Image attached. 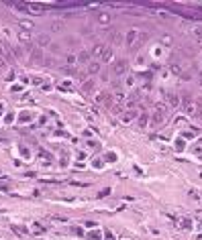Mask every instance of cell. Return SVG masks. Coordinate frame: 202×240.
I'll list each match as a JSON object with an SVG mask.
<instances>
[{"mask_svg": "<svg viewBox=\"0 0 202 240\" xmlns=\"http://www.w3.org/2000/svg\"><path fill=\"white\" fill-rule=\"evenodd\" d=\"M29 53H31V61H35V63H41V61H43V51H41L39 47H31Z\"/></svg>", "mask_w": 202, "mask_h": 240, "instance_id": "2", "label": "cell"}, {"mask_svg": "<svg viewBox=\"0 0 202 240\" xmlns=\"http://www.w3.org/2000/svg\"><path fill=\"white\" fill-rule=\"evenodd\" d=\"M88 75H96L100 71V61H90V65H88Z\"/></svg>", "mask_w": 202, "mask_h": 240, "instance_id": "5", "label": "cell"}, {"mask_svg": "<svg viewBox=\"0 0 202 240\" xmlns=\"http://www.w3.org/2000/svg\"><path fill=\"white\" fill-rule=\"evenodd\" d=\"M125 82H127V88H133L135 78H133V75H127V79H125Z\"/></svg>", "mask_w": 202, "mask_h": 240, "instance_id": "20", "label": "cell"}, {"mask_svg": "<svg viewBox=\"0 0 202 240\" xmlns=\"http://www.w3.org/2000/svg\"><path fill=\"white\" fill-rule=\"evenodd\" d=\"M61 27H64V25H61V23H55V25H53V31H59V29H61Z\"/></svg>", "mask_w": 202, "mask_h": 240, "instance_id": "24", "label": "cell"}, {"mask_svg": "<svg viewBox=\"0 0 202 240\" xmlns=\"http://www.w3.org/2000/svg\"><path fill=\"white\" fill-rule=\"evenodd\" d=\"M151 118H153V120H151V124H153V126H157V124H161V122H163V118H165V114L153 112V114H151Z\"/></svg>", "mask_w": 202, "mask_h": 240, "instance_id": "11", "label": "cell"}, {"mask_svg": "<svg viewBox=\"0 0 202 240\" xmlns=\"http://www.w3.org/2000/svg\"><path fill=\"white\" fill-rule=\"evenodd\" d=\"M172 43V37H169V35H165V37H163V45H169Z\"/></svg>", "mask_w": 202, "mask_h": 240, "instance_id": "22", "label": "cell"}, {"mask_svg": "<svg viewBox=\"0 0 202 240\" xmlns=\"http://www.w3.org/2000/svg\"><path fill=\"white\" fill-rule=\"evenodd\" d=\"M114 51L112 49H106V51H104V55H102V61H112V57H114Z\"/></svg>", "mask_w": 202, "mask_h": 240, "instance_id": "16", "label": "cell"}, {"mask_svg": "<svg viewBox=\"0 0 202 240\" xmlns=\"http://www.w3.org/2000/svg\"><path fill=\"white\" fill-rule=\"evenodd\" d=\"M135 116H137L135 112H125V114H123V122H125V124H129V122H131V120H133Z\"/></svg>", "mask_w": 202, "mask_h": 240, "instance_id": "15", "label": "cell"}, {"mask_svg": "<svg viewBox=\"0 0 202 240\" xmlns=\"http://www.w3.org/2000/svg\"><path fill=\"white\" fill-rule=\"evenodd\" d=\"M137 39H139V31H129L127 33V45L129 47H135V43H137Z\"/></svg>", "mask_w": 202, "mask_h": 240, "instance_id": "3", "label": "cell"}, {"mask_svg": "<svg viewBox=\"0 0 202 240\" xmlns=\"http://www.w3.org/2000/svg\"><path fill=\"white\" fill-rule=\"evenodd\" d=\"M123 35H121V33H112V43H118V45H121V43H123Z\"/></svg>", "mask_w": 202, "mask_h": 240, "instance_id": "18", "label": "cell"}, {"mask_svg": "<svg viewBox=\"0 0 202 240\" xmlns=\"http://www.w3.org/2000/svg\"><path fill=\"white\" fill-rule=\"evenodd\" d=\"M168 102H169V106H172V108L180 106V98H178L176 94H172V96H168Z\"/></svg>", "mask_w": 202, "mask_h": 240, "instance_id": "13", "label": "cell"}, {"mask_svg": "<svg viewBox=\"0 0 202 240\" xmlns=\"http://www.w3.org/2000/svg\"><path fill=\"white\" fill-rule=\"evenodd\" d=\"M125 71H127V63H125V61H118V63L114 65V75H125Z\"/></svg>", "mask_w": 202, "mask_h": 240, "instance_id": "7", "label": "cell"}, {"mask_svg": "<svg viewBox=\"0 0 202 240\" xmlns=\"http://www.w3.org/2000/svg\"><path fill=\"white\" fill-rule=\"evenodd\" d=\"M16 39H19L20 45H25L27 49H31V47H33V45H31V33H29V31H20V33L16 35Z\"/></svg>", "mask_w": 202, "mask_h": 240, "instance_id": "1", "label": "cell"}, {"mask_svg": "<svg viewBox=\"0 0 202 240\" xmlns=\"http://www.w3.org/2000/svg\"><path fill=\"white\" fill-rule=\"evenodd\" d=\"M104 51H106V49H104V45H102V43H96V45H94V49L90 51V53H92L94 57H102Z\"/></svg>", "mask_w": 202, "mask_h": 240, "instance_id": "6", "label": "cell"}, {"mask_svg": "<svg viewBox=\"0 0 202 240\" xmlns=\"http://www.w3.org/2000/svg\"><path fill=\"white\" fill-rule=\"evenodd\" d=\"M49 43H51L49 35H39V37H37V45H39V47H47Z\"/></svg>", "mask_w": 202, "mask_h": 240, "instance_id": "10", "label": "cell"}, {"mask_svg": "<svg viewBox=\"0 0 202 240\" xmlns=\"http://www.w3.org/2000/svg\"><path fill=\"white\" fill-rule=\"evenodd\" d=\"M84 92H94V82L92 79H88V82H84Z\"/></svg>", "mask_w": 202, "mask_h": 240, "instance_id": "17", "label": "cell"}, {"mask_svg": "<svg viewBox=\"0 0 202 240\" xmlns=\"http://www.w3.org/2000/svg\"><path fill=\"white\" fill-rule=\"evenodd\" d=\"M98 25H102V27L110 25V15H108V12H100V15H98Z\"/></svg>", "mask_w": 202, "mask_h": 240, "instance_id": "9", "label": "cell"}, {"mask_svg": "<svg viewBox=\"0 0 202 240\" xmlns=\"http://www.w3.org/2000/svg\"><path fill=\"white\" fill-rule=\"evenodd\" d=\"M196 102H186V106H184V114L186 116H194L196 114Z\"/></svg>", "mask_w": 202, "mask_h": 240, "instance_id": "4", "label": "cell"}, {"mask_svg": "<svg viewBox=\"0 0 202 240\" xmlns=\"http://www.w3.org/2000/svg\"><path fill=\"white\" fill-rule=\"evenodd\" d=\"M20 25L25 27V29H31V27H33V25H31V23H29V20H20Z\"/></svg>", "mask_w": 202, "mask_h": 240, "instance_id": "21", "label": "cell"}, {"mask_svg": "<svg viewBox=\"0 0 202 240\" xmlns=\"http://www.w3.org/2000/svg\"><path fill=\"white\" fill-rule=\"evenodd\" d=\"M169 71H172L173 75H182V69H180V65H172V67H169Z\"/></svg>", "mask_w": 202, "mask_h": 240, "instance_id": "19", "label": "cell"}, {"mask_svg": "<svg viewBox=\"0 0 202 240\" xmlns=\"http://www.w3.org/2000/svg\"><path fill=\"white\" fill-rule=\"evenodd\" d=\"M90 59H92V53H90V51H82V53L78 55V61H80V63H88V65H90Z\"/></svg>", "mask_w": 202, "mask_h": 240, "instance_id": "8", "label": "cell"}, {"mask_svg": "<svg viewBox=\"0 0 202 240\" xmlns=\"http://www.w3.org/2000/svg\"><path fill=\"white\" fill-rule=\"evenodd\" d=\"M147 124H149V116H147V114H141V116H139V126L147 128Z\"/></svg>", "mask_w": 202, "mask_h": 240, "instance_id": "14", "label": "cell"}, {"mask_svg": "<svg viewBox=\"0 0 202 240\" xmlns=\"http://www.w3.org/2000/svg\"><path fill=\"white\" fill-rule=\"evenodd\" d=\"M2 67H6V59L4 57H0V69H2Z\"/></svg>", "mask_w": 202, "mask_h": 240, "instance_id": "23", "label": "cell"}, {"mask_svg": "<svg viewBox=\"0 0 202 240\" xmlns=\"http://www.w3.org/2000/svg\"><path fill=\"white\" fill-rule=\"evenodd\" d=\"M147 37H149L147 33H139V39H137V43H135V47H133V49H137V47H141V45H143L145 41H147Z\"/></svg>", "mask_w": 202, "mask_h": 240, "instance_id": "12", "label": "cell"}]
</instances>
